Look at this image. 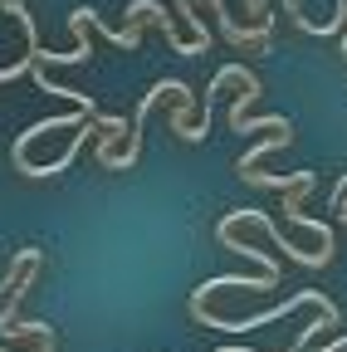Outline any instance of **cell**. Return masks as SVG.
I'll return each instance as SVG.
<instances>
[{"label":"cell","mask_w":347,"mask_h":352,"mask_svg":"<svg viewBox=\"0 0 347 352\" xmlns=\"http://www.w3.org/2000/svg\"><path fill=\"white\" fill-rule=\"evenodd\" d=\"M210 15L221 20V34L235 44V50H259L269 54V34H274V15H259V25H235V15L225 10V0H205Z\"/></svg>","instance_id":"3"},{"label":"cell","mask_w":347,"mask_h":352,"mask_svg":"<svg viewBox=\"0 0 347 352\" xmlns=\"http://www.w3.org/2000/svg\"><path fill=\"white\" fill-rule=\"evenodd\" d=\"M245 10L249 15H265V0H245Z\"/></svg>","instance_id":"6"},{"label":"cell","mask_w":347,"mask_h":352,"mask_svg":"<svg viewBox=\"0 0 347 352\" xmlns=\"http://www.w3.org/2000/svg\"><path fill=\"white\" fill-rule=\"evenodd\" d=\"M127 20H152V25L166 34V50H171V54H210V34L181 39L177 25H171V15H166V6H157V0H137V6H127Z\"/></svg>","instance_id":"2"},{"label":"cell","mask_w":347,"mask_h":352,"mask_svg":"<svg viewBox=\"0 0 347 352\" xmlns=\"http://www.w3.org/2000/svg\"><path fill=\"white\" fill-rule=\"evenodd\" d=\"M298 303H313V308H318V314H323V318H328L333 328H337V318H342V314H337V303H333V298H328L323 289H298L293 298H284V303L265 308V314H254V318H221V314H210L205 303H201V308H191V314H196V318H201L205 328H221V333H249V328H265V323H274V318H289Z\"/></svg>","instance_id":"1"},{"label":"cell","mask_w":347,"mask_h":352,"mask_svg":"<svg viewBox=\"0 0 347 352\" xmlns=\"http://www.w3.org/2000/svg\"><path fill=\"white\" fill-rule=\"evenodd\" d=\"M337 210H342V226H347V206H337Z\"/></svg>","instance_id":"7"},{"label":"cell","mask_w":347,"mask_h":352,"mask_svg":"<svg viewBox=\"0 0 347 352\" xmlns=\"http://www.w3.org/2000/svg\"><path fill=\"white\" fill-rule=\"evenodd\" d=\"M313 186H318V176H313V171H303L298 182L284 191V220H289V226H298V230H313V235H318V245H333V230L323 226V220L303 215V196H309Z\"/></svg>","instance_id":"4"},{"label":"cell","mask_w":347,"mask_h":352,"mask_svg":"<svg viewBox=\"0 0 347 352\" xmlns=\"http://www.w3.org/2000/svg\"><path fill=\"white\" fill-rule=\"evenodd\" d=\"M235 132H254V127H293L284 113H274V118H240V122H230Z\"/></svg>","instance_id":"5"}]
</instances>
